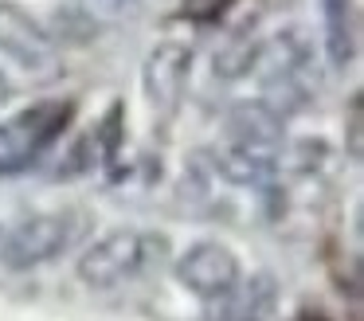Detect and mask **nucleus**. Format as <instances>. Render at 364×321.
<instances>
[{"mask_svg":"<svg viewBox=\"0 0 364 321\" xmlns=\"http://www.w3.org/2000/svg\"><path fill=\"white\" fill-rule=\"evenodd\" d=\"M176 278L204 302H220L243 282L239 270V255L215 239H200L176 258Z\"/></svg>","mask_w":364,"mask_h":321,"instance_id":"4","label":"nucleus"},{"mask_svg":"<svg viewBox=\"0 0 364 321\" xmlns=\"http://www.w3.org/2000/svg\"><path fill=\"white\" fill-rule=\"evenodd\" d=\"M0 51L32 75L55 70V36L43 31L24 8L4 4V0H0Z\"/></svg>","mask_w":364,"mask_h":321,"instance_id":"5","label":"nucleus"},{"mask_svg":"<svg viewBox=\"0 0 364 321\" xmlns=\"http://www.w3.org/2000/svg\"><path fill=\"white\" fill-rule=\"evenodd\" d=\"M9 94H12V83H9V75L0 70V102H9Z\"/></svg>","mask_w":364,"mask_h":321,"instance_id":"10","label":"nucleus"},{"mask_svg":"<svg viewBox=\"0 0 364 321\" xmlns=\"http://www.w3.org/2000/svg\"><path fill=\"white\" fill-rule=\"evenodd\" d=\"M329 47L333 59H348L353 55V28H348V0H329Z\"/></svg>","mask_w":364,"mask_h":321,"instance_id":"8","label":"nucleus"},{"mask_svg":"<svg viewBox=\"0 0 364 321\" xmlns=\"http://www.w3.org/2000/svg\"><path fill=\"white\" fill-rule=\"evenodd\" d=\"M188 67H192V47L188 43H176V39L157 43L149 51V59H145V67H141L145 98H149L153 106H161V110L176 106L184 83H188Z\"/></svg>","mask_w":364,"mask_h":321,"instance_id":"6","label":"nucleus"},{"mask_svg":"<svg viewBox=\"0 0 364 321\" xmlns=\"http://www.w3.org/2000/svg\"><path fill=\"white\" fill-rule=\"evenodd\" d=\"M67 117H71L67 102H40L24 114H12L9 122H0V172L20 169L43 145H51L67 125Z\"/></svg>","mask_w":364,"mask_h":321,"instance_id":"3","label":"nucleus"},{"mask_svg":"<svg viewBox=\"0 0 364 321\" xmlns=\"http://www.w3.org/2000/svg\"><path fill=\"white\" fill-rule=\"evenodd\" d=\"M223 8H231V0H184V12L192 20H215L223 16Z\"/></svg>","mask_w":364,"mask_h":321,"instance_id":"9","label":"nucleus"},{"mask_svg":"<svg viewBox=\"0 0 364 321\" xmlns=\"http://www.w3.org/2000/svg\"><path fill=\"white\" fill-rule=\"evenodd\" d=\"M270 305H274V282L259 274L251 282H239L228 298H220V313L212 321H267Z\"/></svg>","mask_w":364,"mask_h":321,"instance_id":"7","label":"nucleus"},{"mask_svg":"<svg viewBox=\"0 0 364 321\" xmlns=\"http://www.w3.org/2000/svg\"><path fill=\"white\" fill-rule=\"evenodd\" d=\"M79 235V216L75 211H40L16 223L0 239V263L9 270H32L48 258L63 255Z\"/></svg>","mask_w":364,"mask_h":321,"instance_id":"2","label":"nucleus"},{"mask_svg":"<svg viewBox=\"0 0 364 321\" xmlns=\"http://www.w3.org/2000/svg\"><path fill=\"white\" fill-rule=\"evenodd\" d=\"M102 4H114V8H126V4H134V0H102Z\"/></svg>","mask_w":364,"mask_h":321,"instance_id":"11","label":"nucleus"},{"mask_svg":"<svg viewBox=\"0 0 364 321\" xmlns=\"http://www.w3.org/2000/svg\"><path fill=\"white\" fill-rule=\"evenodd\" d=\"M168 255V239L157 231H141V227H118L95 239L75 263V274L87 282L90 290H114L122 282L137 278V274L153 270L161 258Z\"/></svg>","mask_w":364,"mask_h":321,"instance_id":"1","label":"nucleus"}]
</instances>
